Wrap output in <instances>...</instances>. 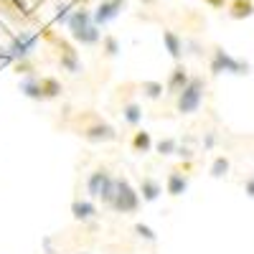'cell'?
<instances>
[{"label":"cell","instance_id":"cell-2","mask_svg":"<svg viewBox=\"0 0 254 254\" xmlns=\"http://www.w3.org/2000/svg\"><path fill=\"white\" fill-rule=\"evenodd\" d=\"M87 196L92 201H102V206L110 208L112 196H115V176L110 168L99 165L87 176Z\"/></svg>","mask_w":254,"mask_h":254},{"label":"cell","instance_id":"cell-15","mask_svg":"<svg viewBox=\"0 0 254 254\" xmlns=\"http://www.w3.org/2000/svg\"><path fill=\"white\" fill-rule=\"evenodd\" d=\"M163 46H165V51L171 54L176 61H181L183 54H186V49H183V38H181L176 31H171V28H165V31H163Z\"/></svg>","mask_w":254,"mask_h":254},{"label":"cell","instance_id":"cell-8","mask_svg":"<svg viewBox=\"0 0 254 254\" xmlns=\"http://www.w3.org/2000/svg\"><path fill=\"white\" fill-rule=\"evenodd\" d=\"M125 10H127V0H102L97 10H92V20L97 28H102V26L112 23L115 18H120Z\"/></svg>","mask_w":254,"mask_h":254},{"label":"cell","instance_id":"cell-19","mask_svg":"<svg viewBox=\"0 0 254 254\" xmlns=\"http://www.w3.org/2000/svg\"><path fill=\"white\" fill-rule=\"evenodd\" d=\"M254 13V3L252 0H231V5H229V15L234 18V20H244Z\"/></svg>","mask_w":254,"mask_h":254},{"label":"cell","instance_id":"cell-13","mask_svg":"<svg viewBox=\"0 0 254 254\" xmlns=\"http://www.w3.org/2000/svg\"><path fill=\"white\" fill-rule=\"evenodd\" d=\"M137 193H140V201L153 203V201H158V198H160L163 186H160V181H155L153 176H142V178H140V188H137Z\"/></svg>","mask_w":254,"mask_h":254},{"label":"cell","instance_id":"cell-5","mask_svg":"<svg viewBox=\"0 0 254 254\" xmlns=\"http://www.w3.org/2000/svg\"><path fill=\"white\" fill-rule=\"evenodd\" d=\"M49 44L56 49V54H59V66H61V71H66V74H71V76H79L81 71H84V64H81V56H79V51L74 49V44H69L66 38H61V36H54Z\"/></svg>","mask_w":254,"mask_h":254},{"label":"cell","instance_id":"cell-30","mask_svg":"<svg viewBox=\"0 0 254 254\" xmlns=\"http://www.w3.org/2000/svg\"><path fill=\"white\" fill-rule=\"evenodd\" d=\"M206 3H208L211 8H224V3H226V0H206Z\"/></svg>","mask_w":254,"mask_h":254},{"label":"cell","instance_id":"cell-11","mask_svg":"<svg viewBox=\"0 0 254 254\" xmlns=\"http://www.w3.org/2000/svg\"><path fill=\"white\" fill-rule=\"evenodd\" d=\"M188 79H190L188 69L178 61L176 66L171 69V76H168V81H165V94H178V92L186 87V84H188Z\"/></svg>","mask_w":254,"mask_h":254},{"label":"cell","instance_id":"cell-25","mask_svg":"<svg viewBox=\"0 0 254 254\" xmlns=\"http://www.w3.org/2000/svg\"><path fill=\"white\" fill-rule=\"evenodd\" d=\"M13 71H15L18 76H28V74H38V69H36V64H33L31 59H20V61H13Z\"/></svg>","mask_w":254,"mask_h":254},{"label":"cell","instance_id":"cell-9","mask_svg":"<svg viewBox=\"0 0 254 254\" xmlns=\"http://www.w3.org/2000/svg\"><path fill=\"white\" fill-rule=\"evenodd\" d=\"M71 216L79 224H89V221H94L99 216V208H97V203L92 198H74L71 201Z\"/></svg>","mask_w":254,"mask_h":254},{"label":"cell","instance_id":"cell-18","mask_svg":"<svg viewBox=\"0 0 254 254\" xmlns=\"http://www.w3.org/2000/svg\"><path fill=\"white\" fill-rule=\"evenodd\" d=\"M130 147H132L135 155H147L153 150V135L145 132V130H137L132 135V140H130Z\"/></svg>","mask_w":254,"mask_h":254},{"label":"cell","instance_id":"cell-32","mask_svg":"<svg viewBox=\"0 0 254 254\" xmlns=\"http://www.w3.org/2000/svg\"><path fill=\"white\" fill-rule=\"evenodd\" d=\"M76 254H92V252H76Z\"/></svg>","mask_w":254,"mask_h":254},{"label":"cell","instance_id":"cell-12","mask_svg":"<svg viewBox=\"0 0 254 254\" xmlns=\"http://www.w3.org/2000/svg\"><path fill=\"white\" fill-rule=\"evenodd\" d=\"M41 74H28V76H18V92L33 99V102H44V97H41V84H38Z\"/></svg>","mask_w":254,"mask_h":254},{"label":"cell","instance_id":"cell-1","mask_svg":"<svg viewBox=\"0 0 254 254\" xmlns=\"http://www.w3.org/2000/svg\"><path fill=\"white\" fill-rule=\"evenodd\" d=\"M38 44H41V38H38V33H36V31H28V28L15 31V33L10 36V41H8V46L0 49V59H5V61L31 59V56L36 54Z\"/></svg>","mask_w":254,"mask_h":254},{"label":"cell","instance_id":"cell-14","mask_svg":"<svg viewBox=\"0 0 254 254\" xmlns=\"http://www.w3.org/2000/svg\"><path fill=\"white\" fill-rule=\"evenodd\" d=\"M71 41L76 46H87V49H94V46H99V41H102V31L92 23V26H87V28H81V31H76V33H71Z\"/></svg>","mask_w":254,"mask_h":254},{"label":"cell","instance_id":"cell-24","mask_svg":"<svg viewBox=\"0 0 254 254\" xmlns=\"http://www.w3.org/2000/svg\"><path fill=\"white\" fill-rule=\"evenodd\" d=\"M153 147L158 150V155H160V158H168V155H176L178 140H176V137H160L158 142H153Z\"/></svg>","mask_w":254,"mask_h":254},{"label":"cell","instance_id":"cell-29","mask_svg":"<svg viewBox=\"0 0 254 254\" xmlns=\"http://www.w3.org/2000/svg\"><path fill=\"white\" fill-rule=\"evenodd\" d=\"M214 142H216V135H214V132H208L206 140H203V147H214Z\"/></svg>","mask_w":254,"mask_h":254},{"label":"cell","instance_id":"cell-7","mask_svg":"<svg viewBox=\"0 0 254 254\" xmlns=\"http://www.w3.org/2000/svg\"><path fill=\"white\" fill-rule=\"evenodd\" d=\"M79 135L87 142H94V145H99V142H115L117 140V130L107 120H102L97 115H89V125H84L79 130Z\"/></svg>","mask_w":254,"mask_h":254},{"label":"cell","instance_id":"cell-20","mask_svg":"<svg viewBox=\"0 0 254 254\" xmlns=\"http://www.w3.org/2000/svg\"><path fill=\"white\" fill-rule=\"evenodd\" d=\"M122 120H125V125L137 127L142 122V107H140L137 102H127L125 107H122Z\"/></svg>","mask_w":254,"mask_h":254},{"label":"cell","instance_id":"cell-6","mask_svg":"<svg viewBox=\"0 0 254 254\" xmlns=\"http://www.w3.org/2000/svg\"><path fill=\"white\" fill-rule=\"evenodd\" d=\"M208 69H211V74H214V76H219V74H237V76L244 74V76H247L252 66H249L247 61H242V59H234L229 51H224L221 46H216L214 54H211Z\"/></svg>","mask_w":254,"mask_h":254},{"label":"cell","instance_id":"cell-3","mask_svg":"<svg viewBox=\"0 0 254 254\" xmlns=\"http://www.w3.org/2000/svg\"><path fill=\"white\" fill-rule=\"evenodd\" d=\"M140 193L132 188V183L127 181L125 176H115V196H112V203L110 208L115 214H122V216H132L140 211Z\"/></svg>","mask_w":254,"mask_h":254},{"label":"cell","instance_id":"cell-27","mask_svg":"<svg viewBox=\"0 0 254 254\" xmlns=\"http://www.w3.org/2000/svg\"><path fill=\"white\" fill-rule=\"evenodd\" d=\"M135 234H137L140 239H145V242H155V239H158L155 231L147 226V224H135Z\"/></svg>","mask_w":254,"mask_h":254},{"label":"cell","instance_id":"cell-23","mask_svg":"<svg viewBox=\"0 0 254 254\" xmlns=\"http://www.w3.org/2000/svg\"><path fill=\"white\" fill-rule=\"evenodd\" d=\"M76 5H74V0H61V3H56L54 5V26H64L66 23V18H69V13L74 10Z\"/></svg>","mask_w":254,"mask_h":254},{"label":"cell","instance_id":"cell-31","mask_svg":"<svg viewBox=\"0 0 254 254\" xmlns=\"http://www.w3.org/2000/svg\"><path fill=\"white\" fill-rule=\"evenodd\" d=\"M142 5H155V0H140Z\"/></svg>","mask_w":254,"mask_h":254},{"label":"cell","instance_id":"cell-26","mask_svg":"<svg viewBox=\"0 0 254 254\" xmlns=\"http://www.w3.org/2000/svg\"><path fill=\"white\" fill-rule=\"evenodd\" d=\"M211 178H224L226 173H229V158H224V155H219L214 163H211Z\"/></svg>","mask_w":254,"mask_h":254},{"label":"cell","instance_id":"cell-21","mask_svg":"<svg viewBox=\"0 0 254 254\" xmlns=\"http://www.w3.org/2000/svg\"><path fill=\"white\" fill-rule=\"evenodd\" d=\"M99 44H102V56H104V59H117V56H120V51H122L120 38H117V36H112V33L102 36Z\"/></svg>","mask_w":254,"mask_h":254},{"label":"cell","instance_id":"cell-10","mask_svg":"<svg viewBox=\"0 0 254 254\" xmlns=\"http://www.w3.org/2000/svg\"><path fill=\"white\" fill-rule=\"evenodd\" d=\"M94 20H92V10L87 8V5H76L71 13H69V18H66V26L69 28V33H76V31H81V28H87V26H92Z\"/></svg>","mask_w":254,"mask_h":254},{"label":"cell","instance_id":"cell-16","mask_svg":"<svg viewBox=\"0 0 254 254\" xmlns=\"http://www.w3.org/2000/svg\"><path fill=\"white\" fill-rule=\"evenodd\" d=\"M38 84H41V97H44V102L59 99V97L64 94V84H61V79H56V76H41Z\"/></svg>","mask_w":254,"mask_h":254},{"label":"cell","instance_id":"cell-22","mask_svg":"<svg viewBox=\"0 0 254 254\" xmlns=\"http://www.w3.org/2000/svg\"><path fill=\"white\" fill-rule=\"evenodd\" d=\"M140 94L145 97V99H160L163 94H165V87H163V81H155V79H147V81H142L140 84Z\"/></svg>","mask_w":254,"mask_h":254},{"label":"cell","instance_id":"cell-4","mask_svg":"<svg viewBox=\"0 0 254 254\" xmlns=\"http://www.w3.org/2000/svg\"><path fill=\"white\" fill-rule=\"evenodd\" d=\"M206 97V79L203 76H190L188 84L176 94V110L181 115H193L201 110Z\"/></svg>","mask_w":254,"mask_h":254},{"label":"cell","instance_id":"cell-17","mask_svg":"<svg viewBox=\"0 0 254 254\" xmlns=\"http://www.w3.org/2000/svg\"><path fill=\"white\" fill-rule=\"evenodd\" d=\"M165 190H168L171 196H183L186 190H188V178H186V173H181L178 168H176V171H171V173H168Z\"/></svg>","mask_w":254,"mask_h":254},{"label":"cell","instance_id":"cell-28","mask_svg":"<svg viewBox=\"0 0 254 254\" xmlns=\"http://www.w3.org/2000/svg\"><path fill=\"white\" fill-rule=\"evenodd\" d=\"M176 155L183 158V160H190V158H193V150H190V147H186V145H178V147H176Z\"/></svg>","mask_w":254,"mask_h":254}]
</instances>
